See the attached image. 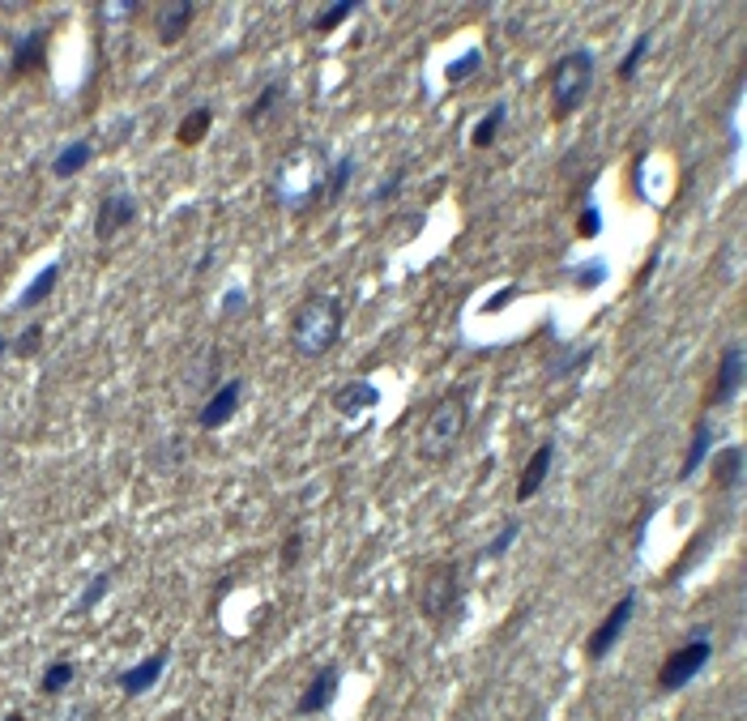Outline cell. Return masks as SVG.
I'll return each mask as SVG.
<instances>
[{
    "mask_svg": "<svg viewBox=\"0 0 747 721\" xmlns=\"http://www.w3.org/2000/svg\"><path fill=\"white\" fill-rule=\"evenodd\" d=\"M342 325H346V308L338 295H308L291 316V346L304 359H321L338 342Z\"/></svg>",
    "mask_w": 747,
    "mask_h": 721,
    "instance_id": "cell-1",
    "label": "cell"
},
{
    "mask_svg": "<svg viewBox=\"0 0 747 721\" xmlns=\"http://www.w3.org/2000/svg\"><path fill=\"white\" fill-rule=\"evenodd\" d=\"M594 86V56L585 47H572L560 60L551 64L547 73V90H551V111L555 120H568L572 111L585 103V94Z\"/></svg>",
    "mask_w": 747,
    "mask_h": 721,
    "instance_id": "cell-2",
    "label": "cell"
},
{
    "mask_svg": "<svg viewBox=\"0 0 747 721\" xmlns=\"http://www.w3.org/2000/svg\"><path fill=\"white\" fill-rule=\"evenodd\" d=\"M466 397L462 393H444L436 397L432 406H427V419L419 427V453L427 461H440V457H449L453 453V444L462 440V431H466Z\"/></svg>",
    "mask_w": 747,
    "mask_h": 721,
    "instance_id": "cell-3",
    "label": "cell"
},
{
    "mask_svg": "<svg viewBox=\"0 0 747 721\" xmlns=\"http://www.w3.org/2000/svg\"><path fill=\"white\" fill-rule=\"evenodd\" d=\"M419 611L427 623H440L462 611V568L449 564V559H440L423 572V585H419Z\"/></svg>",
    "mask_w": 747,
    "mask_h": 721,
    "instance_id": "cell-4",
    "label": "cell"
},
{
    "mask_svg": "<svg viewBox=\"0 0 747 721\" xmlns=\"http://www.w3.org/2000/svg\"><path fill=\"white\" fill-rule=\"evenodd\" d=\"M709 658H713L709 636L683 640L679 649L666 653V662H662V670H658V692H679V687H688V683L709 666Z\"/></svg>",
    "mask_w": 747,
    "mask_h": 721,
    "instance_id": "cell-5",
    "label": "cell"
},
{
    "mask_svg": "<svg viewBox=\"0 0 747 721\" xmlns=\"http://www.w3.org/2000/svg\"><path fill=\"white\" fill-rule=\"evenodd\" d=\"M632 611H637V594H624L607 615H602V623L590 632V640H585V658H590V662H602V658H607V653L619 645V636L628 632Z\"/></svg>",
    "mask_w": 747,
    "mask_h": 721,
    "instance_id": "cell-6",
    "label": "cell"
},
{
    "mask_svg": "<svg viewBox=\"0 0 747 721\" xmlns=\"http://www.w3.org/2000/svg\"><path fill=\"white\" fill-rule=\"evenodd\" d=\"M338 687H342V670H338V662H325V666L308 679L304 692H299L295 713H299V717H316V713H325L329 704H333V696H338Z\"/></svg>",
    "mask_w": 747,
    "mask_h": 721,
    "instance_id": "cell-7",
    "label": "cell"
},
{
    "mask_svg": "<svg viewBox=\"0 0 747 721\" xmlns=\"http://www.w3.org/2000/svg\"><path fill=\"white\" fill-rule=\"evenodd\" d=\"M739 384H743V346L730 342V346L722 350V359H718V372H713V384H709L705 402H709V406H726L730 397L739 393Z\"/></svg>",
    "mask_w": 747,
    "mask_h": 721,
    "instance_id": "cell-8",
    "label": "cell"
},
{
    "mask_svg": "<svg viewBox=\"0 0 747 721\" xmlns=\"http://www.w3.org/2000/svg\"><path fill=\"white\" fill-rule=\"evenodd\" d=\"M137 222V201L129 192H111V197L99 201V218H94V235H99V244L107 239H116L124 227H133Z\"/></svg>",
    "mask_w": 747,
    "mask_h": 721,
    "instance_id": "cell-9",
    "label": "cell"
},
{
    "mask_svg": "<svg viewBox=\"0 0 747 721\" xmlns=\"http://www.w3.org/2000/svg\"><path fill=\"white\" fill-rule=\"evenodd\" d=\"M240 402H244V380L235 376V380H227L222 389H214L210 397H205V406H201V414H197V423H201L205 431L227 427V423H231V414L240 410Z\"/></svg>",
    "mask_w": 747,
    "mask_h": 721,
    "instance_id": "cell-10",
    "label": "cell"
},
{
    "mask_svg": "<svg viewBox=\"0 0 747 721\" xmlns=\"http://www.w3.org/2000/svg\"><path fill=\"white\" fill-rule=\"evenodd\" d=\"M167 662H171V649H158V653H150L146 662H137V666H129V670H120V692L124 696H141V692H150V687L163 679V670H167Z\"/></svg>",
    "mask_w": 747,
    "mask_h": 721,
    "instance_id": "cell-11",
    "label": "cell"
},
{
    "mask_svg": "<svg viewBox=\"0 0 747 721\" xmlns=\"http://www.w3.org/2000/svg\"><path fill=\"white\" fill-rule=\"evenodd\" d=\"M551 466H555V440H543V444L534 448V457L526 461V470H521V483H517V500H521V504L534 500V495L543 491Z\"/></svg>",
    "mask_w": 747,
    "mask_h": 721,
    "instance_id": "cell-12",
    "label": "cell"
},
{
    "mask_svg": "<svg viewBox=\"0 0 747 721\" xmlns=\"http://www.w3.org/2000/svg\"><path fill=\"white\" fill-rule=\"evenodd\" d=\"M333 406L338 414H363V410H376L380 406V389L368 380H346L338 393H333Z\"/></svg>",
    "mask_w": 747,
    "mask_h": 721,
    "instance_id": "cell-13",
    "label": "cell"
},
{
    "mask_svg": "<svg viewBox=\"0 0 747 721\" xmlns=\"http://www.w3.org/2000/svg\"><path fill=\"white\" fill-rule=\"evenodd\" d=\"M43 56H47V26L30 30L26 39H18V47H13V60H9V73L13 77H26L30 69H39Z\"/></svg>",
    "mask_w": 747,
    "mask_h": 721,
    "instance_id": "cell-14",
    "label": "cell"
},
{
    "mask_svg": "<svg viewBox=\"0 0 747 721\" xmlns=\"http://www.w3.org/2000/svg\"><path fill=\"white\" fill-rule=\"evenodd\" d=\"M743 483V444H726L713 453V487L735 491Z\"/></svg>",
    "mask_w": 747,
    "mask_h": 721,
    "instance_id": "cell-15",
    "label": "cell"
},
{
    "mask_svg": "<svg viewBox=\"0 0 747 721\" xmlns=\"http://www.w3.org/2000/svg\"><path fill=\"white\" fill-rule=\"evenodd\" d=\"M193 18H197V5L193 0H180V5H171V9H163L158 13V43H180L184 39V30L193 26Z\"/></svg>",
    "mask_w": 747,
    "mask_h": 721,
    "instance_id": "cell-16",
    "label": "cell"
},
{
    "mask_svg": "<svg viewBox=\"0 0 747 721\" xmlns=\"http://www.w3.org/2000/svg\"><path fill=\"white\" fill-rule=\"evenodd\" d=\"M709 453H713V423H709V419H696V427H692V444H688V457H683V466H679V483L701 470Z\"/></svg>",
    "mask_w": 747,
    "mask_h": 721,
    "instance_id": "cell-17",
    "label": "cell"
},
{
    "mask_svg": "<svg viewBox=\"0 0 747 721\" xmlns=\"http://www.w3.org/2000/svg\"><path fill=\"white\" fill-rule=\"evenodd\" d=\"M90 158H94V146H90V141H69V146L56 154L52 175H56V180H73L77 171H86Z\"/></svg>",
    "mask_w": 747,
    "mask_h": 721,
    "instance_id": "cell-18",
    "label": "cell"
},
{
    "mask_svg": "<svg viewBox=\"0 0 747 721\" xmlns=\"http://www.w3.org/2000/svg\"><path fill=\"white\" fill-rule=\"evenodd\" d=\"M56 282H60V261H52V265H47V269H39V278L35 282H30L26 286V291L18 295V308L26 312V308H39V303L47 299V295H52L56 291Z\"/></svg>",
    "mask_w": 747,
    "mask_h": 721,
    "instance_id": "cell-19",
    "label": "cell"
},
{
    "mask_svg": "<svg viewBox=\"0 0 747 721\" xmlns=\"http://www.w3.org/2000/svg\"><path fill=\"white\" fill-rule=\"evenodd\" d=\"M504 116H508L504 103H491V107H487V116L470 128V146H479V150L496 146V137H500V128H504Z\"/></svg>",
    "mask_w": 747,
    "mask_h": 721,
    "instance_id": "cell-20",
    "label": "cell"
},
{
    "mask_svg": "<svg viewBox=\"0 0 747 721\" xmlns=\"http://www.w3.org/2000/svg\"><path fill=\"white\" fill-rule=\"evenodd\" d=\"M210 124H214V107H193V111H188V116L180 120L176 141H180V146H197V141L210 133Z\"/></svg>",
    "mask_w": 747,
    "mask_h": 721,
    "instance_id": "cell-21",
    "label": "cell"
},
{
    "mask_svg": "<svg viewBox=\"0 0 747 721\" xmlns=\"http://www.w3.org/2000/svg\"><path fill=\"white\" fill-rule=\"evenodd\" d=\"M355 9H359V0H333L329 9L312 13V30H321V35H329V30H338L342 22H351V18H355Z\"/></svg>",
    "mask_w": 747,
    "mask_h": 721,
    "instance_id": "cell-22",
    "label": "cell"
},
{
    "mask_svg": "<svg viewBox=\"0 0 747 721\" xmlns=\"http://www.w3.org/2000/svg\"><path fill=\"white\" fill-rule=\"evenodd\" d=\"M77 679V666L73 662H65V658H60V662H52V666H47L43 670V679H39V687H43V692L47 696H60V692H65V687Z\"/></svg>",
    "mask_w": 747,
    "mask_h": 721,
    "instance_id": "cell-23",
    "label": "cell"
},
{
    "mask_svg": "<svg viewBox=\"0 0 747 721\" xmlns=\"http://www.w3.org/2000/svg\"><path fill=\"white\" fill-rule=\"evenodd\" d=\"M474 69H483V52H479V47H466L457 60L444 64V77H449V86H462Z\"/></svg>",
    "mask_w": 747,
    "mask_h": 721,
    "instance_id": "cell-24",
    "label": "cell"
},
{
    "mask_svg": "<svg viewBox=\"0 0 747 721\" xmlns=\"http://www.w3.org/2000/svg\"><path fill=\"white\" fill-rule=\"evenodd\" d=\"M111 594V572H99V576H90L86 589H82V598H77V615H90L94 606H99L103 598Z\"/></svg>",
    "mask_w": 747,
    "mask_h": 721,
    "instance_id": "cell-25",
    "label": "cell"
},
{
    "mask_svg": "<svg viewBox=\"0 0 747 721\" xmlns=\"http://www.w3.org/2000/svg\"><path fill=\"white\" fill-rule=\"evenodd\" d=\"M517 534H521V521H517V517H508V521L500 525V530H496V538H491L487 547H483V559H504L508 547L517 542Z\"/></svg>",
    "mask_w": 747,
    "mask_h": 721,
    "instance_id": "cell-26",
    "label": "cell"
},
{
    "mask_svg": "<svg viewBox=\"0 0 747 721\" xmlns=\"http://www.w3.org/2000/svg\"><path fill=\"white\" fill-rule=\"evenodd\" d=\"M282 94H286V86H282V82H269V86H265V90L257 94V103H252V107H248V120H252V124H257L261 116H269V111H274V107L282 103Z\"/></svg>",
    "mask_w": 747,
    "mask_h": 721,
    "instance_id": "cell-27",
    "label": "cell"
},
{
    "mask_svg": "<svg viewBox=\"0 0 747 721\" xmlns=\"http://www.w3.org/2000/svg\"><path fill=\"white\" fill-rule=\"evenodd\" d=\"M572 282H577L581 291H594V286L607 282V261H585V265H577V269H572Z\"/></svg>",
    "mask_w": 747,
    "mask_h": 721,
    "instance_id": "cell-28",
    "label": "cell"
},
{
    "mask_svg": "<svg viewBox=\"0 0 747 721\" xmlns=\"http://www.w3.org/2000/svg\"><path fill=\"white\" fill-rule=\"evenodd\" d=\"M645 52H649V35H637V43H632L628 52H624V60H619V77H624V82L637 73V64L645 60Z\"/></svg>",
    "mask_w": 747,
    "mask_h": 721,
    "instance_id": "cell-29",
    "label": "cell"
},
{
    "mask_svg": "<svg viewBox=\"0 0 747 721\" xmlns=\"http://www.w3.org/2000/svg\"><path fill=\"white\" fill-rule=\"evenodd\" d=\"M39 342H43V325H26L18 333V342H13V355H22V359L39 355Z\"/></svg>",
    "mask_w": 747,
    "mask_h": 721,
    "instance_id": "cell-30",
    "label": "cell"
},
{
    "mask_svg": "<svg viewBox=\"0 0 747 721\" xmlns=\"http://www.w3.org/2000/svg\"><path fill=\"white\" fill-rule=\"evenodd\" d=\"M577 231H581V239H594V235L602 231V214H598L594 201H585V210H581V218H577Z\"/></svg>",
    "mask_w": 747,
    "mask_h": 721,
    "instance_id": "cell-31",
    "label": "cell"
},
{
    "mask_svg": "<svg viewBox=\"0 0 747 721\" xmlns=\"http://www.w3.org/2000/svg\"><path fill=\"white\" fill-rule=\"evenodd\" d=\"M594 359V350L590 346H585V350H577V355H568L564 363H555L551 367V376H568V372H585V363H590Z\"/></svg>",
    "mask_w": 747,
    "mask_h": 721,
    "instance_id": "cell-32",
    "label": "cell"
},
{
    "mask_svg": "<svg viewBox=\"0 0 747 721\" xmlns=\"http://www.w3.org/2000/svg\"><path fill=\"white\" fill-rule=\"evenodd\" d=\"M402 180H406V171L397 167V171H389V180L380 184L376 192H372V205H380V201H389V197H397V188H402Z\"/></svg>",
    "mask_w": 747,
    "mask_h": 721,
    "instance_id": "cell-33",
    "label": "cell"
},
{
    "mask_svg": "<svg viewBox=\"0 0 747 721\" xmlns=\"http://www.w3.org/2000/svg\"><path fill=\"white\" fill-rule=\"evenodd\" d=\"M299 547H304V534H286V542H282V568H295L299 564Z\"/></svg>",
    "mask_w": 747,
    "mask_h": 721,
    "instance_id": "cell-34",
    "label": "cell"
},
{
    "mask_svg": "<svg viewBox=\"0 0 747 721\" xmlns=\"http://www.w3.org/2000/svg\"><path fill=\"white\" fill-rule=\"evenodd\" d=\"M508 299H517V286H504V291H496V299L487 303V312H496V308H504Z\"/></svg>",
    "mask_w": 747,
    "mask_h": 721,
    "instance_id": "cell-35",
    "label": "cell"
},
{
    "mask_svg": "<svg viewBox=\"0 0 747 721\" xmlns=\"http://www.w3.org/2000/svg\"><path fill=\"white\" fill-rule=\"evenodd\" d=\"M0 721H26V713H18V709H13V713H5Z\"/></svg>",
    "mask_w": 747,
    "mask_h": 721,
    "instance_id": "cell-36",
    "label": "cell"
},
{
    "mask_svg": "<svg viewBox=\"0 0 747 721\" xmlns=\"http://www.w3.org/2000/svg\"><path fill=\"white\" fill-rule=\"evenodd\" d=\"M9 350H13V342H9V338H0V359H5Z\"/></svg>",
    "mask_w": 747,
    "mask_h": 721,
    "instance_id": "cell-37",
    "label": "cell"
}]
</instances>
